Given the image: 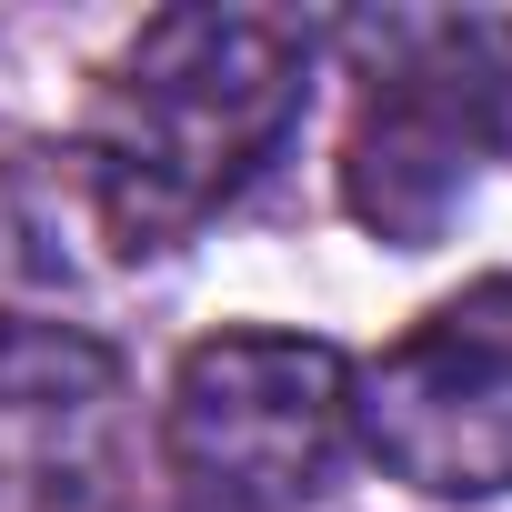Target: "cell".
<instances>
[{
	"mask_svg": "<svg viewBox=\"0 0 512 512\" xmlns=\"http://www.w3.org/2000/svg\"><path fill=\"white\" fill-rule=\"evenodd\" d=\"M312 101V31L282 11H161L111 61L81 191L121 251L191 241L221 201L262 181Z\"/></svg>",
	"mask_w": 512,
	"mask_h": 512,
	"instance_id": "1",
	"label": "cell"
},
{
	"mask_svg": "<svg viewBox=\"0 0 512 512\" xmlns=\"http://www.w3.org/2000/svg\"><path fill=\"white\" fill-rule=\"evenodd\" d=\"M352 452V362L312 332H211L171 372L161 462L191 512H312Z\"/></svg>",
	"mask_w": 512,
	"mask_h": 512,
	"instance_id": "2",
	"label": "cell"
},
{
	"mask_svg": "<svg viewBox=\"0 0 512 512\" xmlns=\"http://www.w3.org/2000/svg\"><path fill=\"white\" fill-rule=\"evenodd\" d=\"M362 452L432 492V502H502L512 492V282H472L422 312L362 382H352Z\"/></svg>",
	"mask_w": 512,
	"mask_h": 512,
	"instance_id": "3",
	"label": "cell"
},
{
	"mask_svg": "<svg viewBox=\"0 0 512 512\" xmlns=\"http://www.w3.org/2000/svg\"><path fill=\"white\" fill-rule=\"evenodd\" d=\"M352 41L372 51V81H362V121L342 141V201L362 231L422 251L462 211L472 151L492 141L472 41H462V21H362Z\"/></svg>",
	"mask_w": 512,
	"mask_h": 512,
	"instance_id": "4",
	"label": "cell"
},
{
	"mask_svg": "<svg viewBox=\"0 0 512 512\" xmlns=\"http://www.w3.org/2000/svg\"><path fill=\"white\" fill-rule=\"evenodd\" d=\"M121 402V372L101 342L61 332V322H0V432L31 442V482H71V442H101Z\"/></svg>",
	"mask_w": 512,
	"mask_h": 512,
	"instance_id": "5",
	"label": "cell"
},
{
	"mask_svg": "<svg viewBox=\"0 0 512 512\" xmlns=\"http://www.w3.org/2000/svg\"><path fill=\"white\" fill-rule=\"evenodd\" d=\"M462 41H472V81H482L492 141L512 151V21H462Z\"/></svg>",
	"mask_w": 512,
	"mask_h": 512,
	"instance_id": "6",
	"label": "cell"
}]
</instances>
